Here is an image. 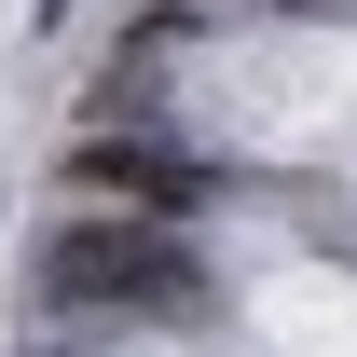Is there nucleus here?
Returning <instances> with one entry per match:
<instances>
[{"label":"nucleus","instance_id":"f257e3e1","mask_svg":"<svg viewBox=\"0 0 357 357\" xmlns=\"http://www.w3.org/2000/svg\"><path fill=\"white\" fill-rule=\"evenodd\" d=\"M42 303L55 316H192V248H178V220H124V206H83V220L42 234Z\"/></svg>","mask_w":357,"mask_h":357},{"label":"nucleus","instance_id":"20e7f679","mask_svg":"<svg viewBox=\"0 0 357 357\" xmlns=\"http://www.w3.org/2000/svg\"><path fill=\"white\" fill-rule=\"evenodd\" d=\"M28 14H42V28H55V14H69V0H28Z\"/></svg>","mask_w":357,"mask_h":357},{"label":"nucleus","instance_id":"39448f33","mask_svg":"<svg viewBox=\"0 0 357 357\" xmlns=\"http://www.w3.org/2000/svg\"><path fill=\"white\" fill-rule=\"evenodd\" d=\"M28 357H83V344H28Z\"/></svg>","mask_w":357,"mask_h":357},{"label":"nucleus","instance_id":"f03ea898","mask_svg":"<svg viewBox=\"0 0 357 357\" xmlns=\"http://www.w3.org/2000/svg\"><path fill=\"white\" fill-rule=\"evenodd\" d=\"M55 192H69V206H124V220H192V206H206V165L165 151L151 124H83L55 151Z\"/></svg>","mask_w":357,"mask_h":357},{"label":"nucleus","instance_id":"7ed1b4c3","mask_svg":"<svg viewBox=\"0 0 357 357\" xmlns=\"http://www.w3.org/2000/svg\"><path fill=\"white\" fill-rule=\"evenodd\" d=\"M178 14H261V0H178Z\"/></svg>","mask_w":357,"mask_h":357}]
</instances>
